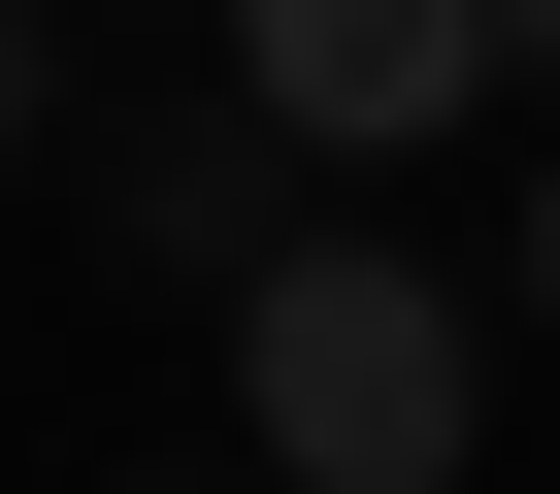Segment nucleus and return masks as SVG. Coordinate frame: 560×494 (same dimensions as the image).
I'll return each instance as SVG.
<instances>
[{
	"label": "nucleus",
	"mask_w": 560,
	"mask_h": 494,
	"mask_svg": "<svg viewBox=\"0 0 560 494\" xmlns=\"http://www.w3.org/2000/svg\"><path fill=\"white\" fill-rule=\"evenodd\" d=\"M0 132H67V34H34V0H0Z\"/></svg>",
	"instance_id": "obj_3"
},
{
	"label": "nucleus",
	"mask_w": 560,
	"mask_h": 494,
	"mask_svg": "<svg viewBox=\"0 0 560 494\" xmlns=\"http://www.w3.org/2000/svg\"><path fill=\"white\" fill-rule=\"evenodd\" d=\"M231 428H264V494H462V428H494L462 264H396V231H264V264H231Z\"/></svg>",
	"instance_id": "obj_1"
},
{
	"label": "nucleus",
	"mask_w": 560,
	"mask_h": 494,
	"mask_svg": "<svg viewBox=\"0 0 560 494\" xmlns=\"http://www.w3.org/2000/svg\"><path fill=\"white\" fill-rule=\"evenodd\" d=\"M527 330H560V165H527Z\"/></svg>",
	"instance_id": "obj_4"
},
{
	"label": "nucleus",
	"mask_w": 560,
	"mask_h": 494,
	"mask_svg": "<svg viewBox=\"0 0 560 494\" xmlns=\"http://www.w3.org/2000/svg\"><path fill=\"white\" fill-rule=\"evenodd\" d=\"M494 99V0H231V132L264 165H396Z\"/></svg>",
	"instance_id": "obj_2"
},
{
	"label": "nucleus",
	"mask_w": 560,
	"mask_h": 494,
	"mask_svg": "<svg viewBox=\"0 0 560 494\" xmlns=\"http://www.w3.org/2000/svg\"><path fill=\"white\" fill-rule=\"evenodd\" d=\"M494 67H560V0H494Z\"/></svg>",
	"instance_id": "obj_5"
}]
</instances>
